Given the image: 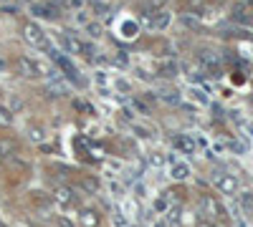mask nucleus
Here are the masks:
<instances>
[{
	"label": "nucleus",
	"instance_id": "nucleus-3",
	"mask_svg": "<svg viewBox=\"0 0 253 227\" xmlns=\"http://www.w3.org/2000/svg\"><path fill=\"white\" fill-rule=\"evenodd\" d=\"M213 182H215V187H218L223 194H235V192H238V177H235V174L215 172V174H213Z\"/></svg>",
	"mask_w": 253,
	"mask_h": 227
},
{
	"label": "nucleus",
	"instance_id": "nucleus-4",
	"mask_svg": "<svg viewBox=\"0 0 253 227\" xmlns=\"http://www.w3.org/2000/svg\"><path fill=\"white\" fill-rule=\"evenodd\" d=\"M198 61L205 68V76H218V71H220V56L215 51H200Z\"/></svg>",
	"mask_w": 253,
	"mask_h": 227
},
{
	"label": "nucleus",
	"instance_id": "nucleus-20",
	"mask_svg": "<svg viewBox=\"0 0 253 227\" xmlns=\"http://www.w3.org/2000/svg\"><path fill=\"white\" fill-rule=\"evenodd\" d=\"M165 3H167V0H150L152 8H165Z\"/></svg>",
	"mask_w": 253,
	"mask_h": 227
},
{
	"label": "nucleus",
	"instance_id": "nucleus-8",
	"mask_svg": "<svg viewBox=\"0 0 253 227\" xmlns=\"http://www.w3.org/2000/svg\"><path fill=\"white\" fill-rule=\"evenodd\" d=\"M89 8H92L96 15H104V13H109L112 0H89Z\"/></svg>",
	"mask_w": 253,
	"mask_h": 227
},
{
	"label": "nucleus",
	"instance_id": "nucleus-9",
	"mask_svg": "<svg viewBox=\"0 0 253 227\" xmlns=\"http://www.w3.org/2000/svg\"><path fill=\"white\" fill-rule=\"evenodd\" d=\"M81 225H84V227H96V225H99V215H96L94 209L81 212Z\"/></svg>",
	"mask_w": 253,
	"mask_h": 227
},
{
	"label": "nucleus",
	"instance_id": "nucleus-19",
	"mask_svg": "<svg viewBox=\"0 0 253 227\" xmlns=\"http://www.w3.org/2000/svg\"><path fill=\"white\" fill-rule=\"evenodd\" d=\"M114 63H116V66H127V63H129V56H127V53H119V56L114 58Z\"/></svg>",
	"mask_w": 253,
	"mask_h": 227
},
{
	"label": "nucleus",
	"instance_id": "nucleus-18",
	"mask_svg": "<svg viewBox=\"0 0 253 227\" xmlns=\"http://www.w3.org/2000/svg\"><path fill=\"white\" fill-rule=\"evenodd\" d=\"M165 162H167V159L162 157V154H157V151H155V154H150V164H152V166H162Z\"/></svg>",
	"mask_w": 253,
	"mask_h": 227
},
{
	"label": "nucleus",
	"instance_id": "nucleus-6",
	"mask_svg": "<svg viewBox=\"0 0 253 227\" xmlns=\"http://www.w3.org/2000/svg\"><path fill=\"white\" fill-rule=\"evenodd\" d=\"M200 207L207 217H220V205L213 200L210 194H203V200H200Z\"/></svg>",
	"mask_w": 253,
	"mask_h": 227
},
{
	"label": "nucleus",
	"instance_id": "nucleus-21",
	"mask_svg": "<svg viewBox=\"0 0 253 227\" xmlns=\"http://www.w3.org/2000/svg\"><path fill=\"white\" fill-rule=\"evenodd\" d=\"M198 227H218V225H213L210 220H203V222H198Z\"/></svg>",
	"mask_w": 253,
	"mask_h": 227
},
{
	"label": "nucleus",
	"instance_id": "nucleus-10",
	"mask_svg": "<svg viewBox=\"0 0 253 227\" xmlns=\"http://www.w3.org/2000/svg\"><path fill=\"white\" fill-rule=\"evenodd\" d=\"M33 10H36V15H43V18H56V15H58L56 5H48V3L46 5H36Z\"/></svg>",
	"mask_w": 253,
	"mask_h": 227
},
{
	"label": "nucleus",
	"instance_id": "nucleus-15",
	"mask_svg": "<svg viewBox=\"0 0 253 227\" xmlns=\"http://www.w3.org/2000/svg\"><path fill=\"white\" fill-rule=\"evenodd\" d=\"M190 96L195 99L198 103H207V96H205V91H203L200 86H192V88H190Z\"/></svg>",
	"mask_w": 253,
	"mask_h": 227
},
{
	"label": "nucleus",
	"instance_id": "nucleus-22",
	"mask_svg": "<svg viewBox=\"0 0 253 227\" xmlns=\"http://www.w3.org/2000/svg\"><path fill=\"white\" fill-rule=\"evenodd\" d=\"M0 159H3V154H0Z\"/></svg>",
	"mask_w": 253,
	"mask_h": 227
},
{
	"label": "nucleus",
	"instance_id": "nucleus-17",
	"mask_svg": "<svg viewBox=\"0 0 253 227\" xmlns=\"http://www.w3.org/2000/svg\"><path fill=\"white\" fill-rule=\"evenodd\" d=\"M86 30H89V36H92V38L101 36V25H96V23H86Z\"/></svg>",
	"mask_w": 253,
	"mask_h": 227
},
{
	"label": "nucleus",
	"instance_id": "nucleus-23",
	"mask_svg": "<svg viewBox=\"0 0 253 227\" xmlns=\"http://www.w3.org/2000/svg\"><path fill=\"white\" fill-rule=\"evenodd\" d=\"M0 227H3V222H0Z\"/></svg>",
	"mask_w": 253,
	"mask_h": 227
},
{
	"label": "nucleus",
	"instance_id": "nucleus-2",
	"mask_svg": "<svg viewBox=\"0 0 253 227\" xmlns=\"http://www.w3.org/2000/svg\"><path fill=\"white\" fill-rule=\"evenodd\" d=\"M23 38L31 43V45H36V48H51V43H48V38H46V33H43V28L38 25V23H33V21H28V23H23Z\"/></svg>",
	"mask_w": 253,
	"mask_h": 227
},
{
	"label": "nucleus",
	"instance_id": "nucleus-16",
	"mask_svg": "<svg viewBox=\"0 0 253 227\" xmlns=\"http://www.w3.org/2000/svg\"><path fill=\"white\" fill-rule=\"evenodd\" d=\"M10 121H13V114L5 109V106H0V126H8Z\"/></svg>",
	"mask_w": 253,
	"mask_h": 227
},
{
	"label": "nucleus",
	"instance_id": "nucleus-11",
	"mask_svg": "<svg viewBox=\"0 0 253 227\" xmlns=\"http://www.w3.org/2000/svg\"><path fill=\"white\" fill-rule=\"evenodd\" d=\"M172 177L175 179H187L190 177V166L187 164H172Z\"/></svg>",
	"mask_w": 253,
	"mask_h": 227
},
{
	"label": "nucleus",
	"instance_id": "nucleus-14",
	"mask_svg": "<svg viewBox=\"0 0 253 227\" xmlns=\"http://www.w3.org/2000/svg\"><path fill=\"white\" fill-rule=\"evenodd\" d=\"M160 73H162V76H177V63H175V61L162 63V66H160Z\"/></svg>",
	"mask_w": 253,
	"mask_h": 227
},
{
	"label": "nucleus",
	"instance_id": "nucleus-5",
	"mask_svg": "<svg viewBox=\"0 0 253 227\" xmlns=\"http://www.w3.org/2000/svg\"><path fill=\"white\" fill-rule=\"evenodd\" d=\"M18 73L25 76V79H38V76H41V66L36 63L33 58L21 56V58H18Z\"/></svg>",
	"mask_w": 253,
	"mask_h": 227
},
{
	"label": "nucleus",
	"instance_id": "nucleus-1",
	"mask_svg": "<svg viewBox=\"0 0 253 227\" xmlns=\"http://www.w3.org/2000/svg\"><path fill=\"white\" fill-rule=\"evenodd\" d=\"M61 48H64V53H69V56H89L92 58V45H86L76 33H71V30H66V33H61Z\"/></svg>",
	"mask_w": 253,
	"mask_h": 227
},
{
	"label": "nucleus",
	"instance_id": "nucleus-13",
	"mask_svg": "<svg viewBox=\"0 0 253 227\" xmlns=\"http://www.w3.org/2000/svg\"><path fill=\"white\" fill-rule=\"evenodd\" d=\"M162 101H167V103L177 106L183 99H180V94H177V91H162Z\"/></svg>",
	"mask_w": 253,
	"mask_h": 227
},
{
	"label": "nucleus",
	"instance_id": "nucleus-12",
	"mask_svg": "<svg viewBox=\"0 0 253 227\" xmlns=\"http://www.w3.org/2000/svg\"><path fill=\"white\" fill-rule=\"evenodd\" d=\"M56 200L64 202V205H71V202H73V194H71L69 187H58V189H56Z\"/></svg>",
	"mask_w": 253,
	"mask_h": 227
},
{
	"label": "nucleus",
	"instance_id": "nucleus-7",
	"mask_svg": "<svg viewBox=\"0 0 253 227\" xmlns=\"http://www.w3.org/2000/svg\"><path fill=\"white\" fill-rule=\"evenodd\" d=\"M175 146L180 151H185V154H192V151H195V142H192V136H187V134L175 136Z\"/></svg>",
	"mask_w": 253,
	"mask_h": 227
}]
</instances>
